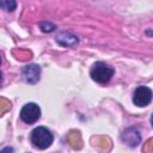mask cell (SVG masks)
I'll return each mask as SVG.
<instances>
[{
	"label": "cell",
	"mask_w": 153,
	"mask_h": 153,
	"mask_svg": "<svg viewBox=\"0 0 153 153\" xmlns=\"http://www.w3.org/2000/svg\"><path fill=\"white\" fill-rule=\"evenodd\" d=\"M53 134L45 127H37L31 131V142L39 149H45L53 143Z\"/></svg>",
	"instance_id": "1"
},
{
	"label": "cell",
	"mask_w": 153,
	"mask_h": 153,
	"mask_svg": "<svg viewBox=\"0 0 153 153\" xmlns=\"http://www.w3.org/2000/svg\"><path fill=\"white\" fill-rule=\"evenodd\" d=\"M114 74V69L105 62H96L91 68V78L99 84H106Z\"/></svg>",
	"instance_id": "2"
},
{
	"label": "cell",
	"mask_w": 153,
	"mask_h": 153,
	"mask_svg": "<svg viewBox=\"0 0 153 153\" xmlns=\"http://www.w3.org/2000/svg\"><path fill=\"white\" fill-rule=\"evenodd\" d=\"M41 117V109L35 103H27L25 104L20 110V118L25 123H35Z\"/></svg>",
	"instance_id": "3"
},
{
	"label": "cell",
	"mask_w": 153,
	"mask_h": 153,
	"mask_svg": "<svg viewBox=\"0 0 153 153\" xmlns=\"http://www.w3.org/2000/svg\"><path fill=\"white\" fill-rule=\"evenodd\" d=\"M152 100V91L146 86H139L134 91L133 102L137 106H146Z\"/></svg>",
	"instance_id": "4"
},
{
	"label": "cell",
	"mask_w": 153,
	"mask_h": 153,
	"mask_svg": "<svg viewBox=\"0 0 153 153\" xmlns=\"http://www.w3.org/2000/svg\"><path fill=\"white\" fill-rule=\"evenodd\" d=\"M24 80L29 84H36L39 80L41 75V67L38 65H27L24 67L22 73Z\"/></svg>",
	"instance_id": "5"
},
{
	"label": "cell",
	"mask_w": 153,
	"mask_h": 153,
	"mask_svg": "<svg viewBox=\"0 0 153 153\" xmlns=\"http://www.w3.org/2000/svg\"><path fill=\"white\" fill-rule=\"evenodd\" d=\"M122 139H123L129 146H131V147L137 146V143L140 142V135H139L137 130H136V129H133V128L127 129V130L123 133Z\"/></svg>",
	"instance_id": "6"
},
{
	"label": "cell",
	"mask_w": 153,
	"mask_h": 153,
	"mask_svg": "<svg viewBox=\"0 0 153 153\" xmlns=\"http://www.w3.org/2000/svg\"><path fill=\"white\" fill-rule=\"evenodd\" d=\"M56 42H59L61 45L71 47V45H74L75 43H78V37L69 33V32H62L57 36Z\"/></svg>",
	"instance_id": "7"
},
{
	"label": "cell",
	"mask_w": 153,
	"mask_h": 153,
	"mask_svg": "<svg viewBox=\"0 0 153 153\" xmlns=\"http://www.w3.org/2000/svg\"><path fill=\"white\" fill-rule=\"evenodd\" d=\"M16 6H17V4H16V1H13V0L0 1V7H1L2 10H5V11H8V12L16 10Z\"/></svg>",
	"instance_id": "8"
},
{
	"label": "cell",
	"mask_w": 153,
	"mask_h": 153,
	"mask_svg": "<svg viewBox=\"0 0 153 153\" xmlns=\"http://www.w3.org/2000/svg\"><path fill=\"white\" fill-rule=\"evenodd\" d=\"M41 29L44 32H50V31H53L55 29V25L51 24V23H42L41 24Z\"/></svg>",
	"instance_id": "9"
},
{
	"label": "cell",
	"mask_w": 153,
	"mask_h": 153,
	"mask_svg": "<svg viewBox=\"0 0 153 153\" xmlns=\"http://www.w3.org/2000/svg\"><path fill=\"white\" fill-rule=\"evenodd\" d=\"M0 153H14V151L12 147H5L4 149L0 151Z\"/></svg>",
	"instance_id": "10"
},
{
	"label": "cell",
	"mask_w": 153,
	"mask_h": 153,
	"mask_svg": "<svg viewBox=\"0 0 153 153\" xmlns=\"http://www.w3.org/2000/svg\"><path fill=\"white\" fill-rule=\"evenodd\" d=\"M1 82H2V76H1V73H0V85H1Z\"/></svg>",
	"instance_id": "11"
},
{
	"label": "cell",
	"mask_w": 153,
	"mask_h": 153,
	"mask_svg": "<svg viewBox=\"0 0 153 153\" xmlns=\"http://www.w3.org/2000/svg\"><path fill=\"white\" fill-rule=\"evenodd\" d=\"M0 63H1V59H0Z\"/></svg>",
	"instance_id": "12"
}]
</instances>
